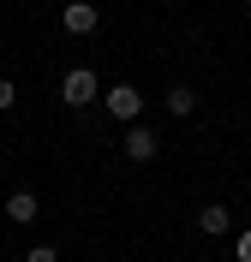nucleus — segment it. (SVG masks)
Returning <instances> with one entry per match:
<instances>
[{
	"instance_id": "nucleus-7",
	"label": "nucleus",
	"mask_w": 251,
	"mask_h": 262,
	"mask_svg": "<svg viewBox=\"0 0 251 262\" xmlns=\"http://www.w3.org/2000/svg\"><path fill=\"white\" fill-rule=\"evenodd\" d=\"M167 114H173V119L198 114V90H191V83H173V90H167Z\"/></svg>"
},
{
	"instance_id": "nucleus-4",
	"label": "nucleus",
	"mask_w": 251,
	"mask_h": 262,
	"mask_svg": "<svg viewBox=\"0 0 251 262\" xmlns=\"http://www.w3.org/2000/svg\"><path fill=\"white\" fill-rule=\"evenodd\" d=\"M36 214H42V203H36L30 191H12V196H6V221H18V227H30Z\"/></svg>"
},
{
	"instance_id": "nucleus-3",
	"label": "nucleus",
	"mask_w": 251,
	"mask_h": 262,
	"mask_svg": "<svg viewBox=\"0 0 251 262\" xmlns=\"http://www.w3.org/2000/svg\"><path fill=\"white\" fill-rule=\"evenodd\" d=\"M96 24H102V12L90 6V0H66V12H60V30L66 36H90Z\"/></svg>"
},
{
	"instance_id": "nucleus-8",
	"label": "nucleus",
	"mask_w": 251,
	"mask_h": 262,
	"mask_svg": "<svg viewBox=\"0 0 251 262\" xmlns=\"http://www.w3.org/2000/svg\"><path fill=\"white\" fill-rule=\"evenodd\" d=\"M24 262H60V250H54V245H36V250H30Z\"/></svg>"
},
{
	"instance_id": "nucleus-5",
	"label": "nucleus",
	"mask_w": 251,
	"mask_h": 262,
	"mask_svg": "<svg viewBox=\"0 0 251 262\" xmlns=\"http://www.w3.org/2000/svg\"><path fill=\"white\" fill-rule=\"evenodd\" d=\"M126 155H132V161H150L156 155V131L150 125H126Z\"/></svg>"
},
{
	"instance_id": "nucleus-1",
	"label": "nucleus",
	"mask_w": 251,
	"mask_h": 262,
	"mask_svg": "<svg viewBox=\"0 0 251 262\" xmlns=\"http://www.w3.org/2000/svg\"><path fill=\"white\" fill-rule=\"evenodd\" d=\"M96 96H102V83H96V72H90V66H78V72H66V78H60V101H66V107H90Z\"/></svg>"
},
{
	"instance_id": "nucleus-6",
	"label": "nucleus",
	"mask_w": 251,
	"mask_h": 262,
	"mask_svg": "<svg viewBox=\"0 0 251 262\" xmlns=\"http://www.w3.org/2000/svg\"><path fill=\"white\" fill-rule=\"evenodd\" d=\"M227 227H234V214L221 209V203H203V209H198V232H209V238H221Z\"/></svg>"
},
{
	"instance_id": "nucleus-10",
	"label": "nucleus",
	"mask_w": 251,
	"mask_h": 262,
	"mask_svg": "<svg viewBox=\"0 0 251 262\" xmlns=\"http://www.w3.org/2000/svg\"><path fill=\"white\" fill-rule=\"evenodd\" d=\"M234 256H239V262H251V232H239V245H234Z\"/></svg>"
},
{
	"instance_id": "nucleus-2",
	"label": "nucleus",
	"mask_w": 251,
	"mask_h": 262,
	"mask_svg": "<svg viewBox=\"0 0 251 262\" xmlns=\"http://www.w3.org/2000/svg\"><path fill=\"white\" fill-rule=\"evenodd\" d=\"M102 107H108L114 119H126V125H138V114H144V96H138L132 83H114V90L102 96Z\"/></svg>"
},
{
	"instance_id": "nucleus-9",
	"label": "nucleus",
	"mask_w": 251,
	"mask_h": 262,
	"mask_svg": "<svg viewBox=\"0 0 251 262\" xmlns=\"http://www.w3.org/2000/svg\"><path fill=\"white\" fill-rule=\"evenodd\" d=\"M12 101H18V90H12V83H6V78H0V114H6Z\"/></svg>"
}]
</instances>
